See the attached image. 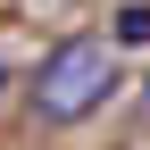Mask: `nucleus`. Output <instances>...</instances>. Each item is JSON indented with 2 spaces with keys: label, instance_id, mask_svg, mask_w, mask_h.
I'll return each mask as SVG.
<instances>
[{
  "label": "nucleus",
  "instance_id": "f257e3e1",
  "mask_svg": "<svg viewBox=\"0 0 150 150\" xmlns=\"http://www.w3.org/2000/svg\"><path fill=\"white\" fill-rule=\"evenodd\" d=\"M108 92H117V50H108V33H67V42L42 50L25 100H33L42 125H83Z\"/></svg>",
  "mask_w": 150,
  "mask_h": 150
},
{
  "label": "nucleus",
  "instance_id": "f03ea898",
  "mask_svg": "<svg viewBox=\"0 0 150 150\" xmlns=\"http://www.w3.org/2000/svg\"><path fill=\"white\" fill-rule=\"evenodd\" d=\"M108 50H150V0H125L108 17Z\"/></svg>",
  "mask_w": 150,
  "mask_h": 150
},
{
  "label": "nucleus",
  "instance_id": "7ed1b4c3",
  "mask_svg": "<svg viewBox=\"0 0 150 150\" xmlns=\"http://www.w3.org/2000/svg\"><path fill=\"white\" fill-rule=\"evenodd\" d=\"M142 100H150V75H142Z\"/></svg>",
  "mask_w": 150,
  "mask_h": 150
},
{
  "label": "nucleus",
  "instance_id": "20e7f679",
  "mask_svg": "<svg viewBox=\"0 0 150 150\" xmlns=\"http://www.w3.org/2000/svg\"><path fill=\"white\" fill-rule=\"evenodd\" d=\"M0 83H8V67H0Z\"/></svg>",
  "mask_w": 150,
  "mask_h": 150
}]
</instances>
